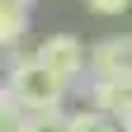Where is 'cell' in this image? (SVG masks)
I'll return each mask as SVG.
<instances>
[{"instance_id": "cell-1", "label": "cell", "mask_w": 132, "mask_h": 132, "mask_svg": "<svg viewBox=\"0 0 132 132\" xmlns=\"http://www.w3.org/2000/svg\"><path fill=\"white\" fill-rule=\"evenodd\" d=\"M0 85L10 90V99L19 104V113H57V109H66V99H71V90H66L52 71H43L28 52L14 57V66L5 71Z\"/></svg>"}, {"instance_id": "cell-3", "label": "cell", "mask_w": 132, "mask_h": 132, "mask_svg": "<svg viewBox=\"0 0 132 132\" xmlns=\"http://www.w3.org/2000/svg\"><path fill=\"white\" fill-rule=\"evenodd\" d=\"M38 0H0V52H19Z\"/></svg>"}, {"instance_id": "cell-5", "label": "cell", "mask_w": 132, "mask_h": 132, "mask_svg": "<svg viewBox=\"0 0 132 132\" xmlns=\"http://www.w3.org/2000/svg\"><path fill=\"white\" fill-rule=\"evenodd\" d=\"M90 14H99V19H118V14L132 10V0H80Z\"/></svg>"}, {"instance_id": "cell-2", "label": "cell", "mask_w": 132, "mask_h": 132, "mask_svg": "<svg viewBox=\"0 0 132 132\" xmlns=\"http://www.w3.org/2000/svg\"><path fill=\"white\" fill-rule=\"evenodd\" d=\"M28 57L38 61L43 71H52L66 90L85 85V43H80L76 33H47V38H38V47H33Z\"/></svg>"}, {"instance_id": "cell-4", "label": "cell", "mask_w": 132, "mask_h": 132, "mask_svg": "<svg viewBox=\"0 0 132 132\" xmlns=\"http://www.w3.org/2000/svg\"><path fill=\"white\" fill-rule=\"evenodd\" d=\"M61 132H118V123L104 118V113H94V109H71L61 118Z\"/></svg>"}]
</instances>
